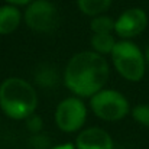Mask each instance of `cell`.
<instances>
[{
	"label": "cell",
	"instance_id": "obj_1",
	"mask_svg": "<svg viewBox=\"0 0 149 149\" xmlns=\"http://www.w3.org/2000/svg\"><path fill=\"white\" fill-rule=\"evenodd\" d=\"M109 80V64L94 51L75 54L64 70V83L78 97H93Z\"/></svg>",
	"mask_w": 149,
	"mask_h": 149
},
{
	"label": "cell",
	"instance_id": "obj_2",
	"mask_svg": "<svg viewBox=\"0 0 149 149\" xmlns=\"http://www.w3.org/2000/svg\"><path fill=\"white\" fill-rule=\"evenodd\" d=\"M36 106V91L33 86L23 78L10 77L0 84V107L10 119L26 120L35 113Z\"/></svg>",
	"mask_w": 149,
	"mask_h": 149
},
{
	"label": "cell",
	"instance_id": "obj_3",
	"mask_svg": "<svg viewBox=\"0 0 149 149\" xmlns=\"http://www.w3.org/2000/svg\"><path fill=\"white\" fill-rule=\"evenodd\" d=\"M111 61L117 72L129 80V81H139L145 75V55L139 49V47L127 39L116 42L111 51Z\"/></svg>",
	"mask_w": 149,
	"mask_h": 149
},
{
	"label": "cell",
	"instance_id": "obj_4",
	"mask_svg": "<svg viewBox=\"0 0 149 149\" xmlns=\"http://www.w3.org/2000/svg\"><path fill=\"white\" fill-rule=\"evenodd\" d=\"M90 106L94 114L106 122H117L127 116L129 101L127 99L110 88H103L90 99Z\"/></svg>",
	"mask_w": 149,
	"mask_h": 149
},
{
	"label": "cell",
	"instance_id": "obj_5",
	"mask_svg": "<svg viewBox=\"0 0 149 149\" xmlns=\"http://www.w3.org/2000/svg\"><path fill=\"white\" fill-rule=\"evenodd\" d=\"M55 123L65 133L78 132L86 123L87 109L78 97L64 99L55 110Z\"/></svg>",
	"mask_w": 149,
	"mask_h": 149
},
{
	"label": "cell",
	"instance_id": "obj_6",
	"mask_svg": "<svg viewBox=\"0 0 149 149\" xmlns=\"http://www.w3.org/2000/svg\"><path fill=\"white\" fill-rule=\"evenodd\" d=\"M28 28L39 33H51L58 25V10L48 0H33L25 12Z\"/></svg>",
	"mask_w": 149,
	"mask_h": 149
},
{
	"label": "cell",
	"instance_id": "obj_7",
	"mask_svg": "<svg viewBox=\"0 0 149 149\" xmlns=\"http://www.w3.org/2000/svg\"><path fill=\"white\" fill-rule=\"evenodd\" d=\"M146 25H148V16L145 10L132 7L125 10L117 17V20L114 22V32L122 39H130L142 33Z\"/></svg>",
	"mask_w": 149,
	"mask_h": 149
},
{
	"label": "cell",
	"instance_id": "obj_8",
	"mask_svg": "<svg viewBox=\"0 0 149 149\" xmlns=\"http://www.w3.org/2000/svg\"><path fill=\"white\" fill-rule=\"evenodd\" d=\"M75 149H114L111 136L101 127H88L78 133Z\"/></svg>",
	"mask_w": 149,
	"mask_h": 149
},
{
	"label": "cell",
	"instance_id": "obj_9",
	"mask_svg": "<svg viewBox=\"0 0 149 149\" xmlns=\"http://www.w3.org/2000/svg\"><path fill=\"white\" fill-rule=\"evenodd\" d=\"M22 20V13L13 4L0 6V35H9L15 32Z\"/></svg>",
	"mask_w": 149,
	"mask_h": 149
},
{
	"label": "cell",
	"instance_id": "obj_10",
	"mask_svg": "<svg viewBox=\"0 0 149 149\" xmlns=\"http://www.w3.org/2000/svg\"><path fill=\"white\" fill-rule=\"evenodd\" d=\"M35 81L38 86L44 87V88H51L55 87L58 83V72L56 68L51 64H44L41 65L36 72H35Z\"/></svg>",
	"mask_w": 149,
	"mask_h": 149
},
{
	"label": "cell",
	"instance_id": "obj_11",
	"mask_svg": "<svg viewBox=\"0 0 149 149\" xmlns=\"http://www.w3.org/2000/svg\"><path fill=\"white\" fill-rule=\"evenodd\" d=\"M77 4L84 15L96 17L110 7L111 0H77Z\"/></svg>",
	"mask_w": 149,
	"mask_h": 149
},
{
	"label": "cell",
	"instance_id": "obj_12",
	"mask_svg": "<svg viewBox=\"0 0 149 149\" xmlns=\"http://www.w3.org/2000/svg\"><path fill=\"white\" fill-rule=\"evenodd\" d=\"M114 45H116V39L113 33H94L91 36V47L94 48V52L100 55L111 54Z\"/></svg>",
	"mask_w": 149,
	"mask_h": 149
},
{
	"label": "cell",
	"instance_id": "obj_13",
	"mask_svg": "<svg viewBox=\"0 0 149 149\" xmlns=\"http://www.w3.org/2000/svg\"><path fill=\"white\" fill-rule=\"evenodd\" d=\"M91 31L94 33H111L114 32V20L109 16H96L91 20Z\"/></svg>",
	"mask_w": 149,
	"mask_h": 149
},
{
	"label": "cell",
	"instance_id": "obj_14",
	"mask_svg": "<svg viewBox=\"0 0 149 149\" xmlns=\"http://www.w3.org/2000/svg\"><path fill=\"white\" fill-rule=\"evenodd\" d=\"M132 116H133V119L138 123L149 127V104H138V106H135L133 110H132Z\"/></svg>",
	"mask_w": 149,
	"mask_h": 149
},
{
	"label": "cell",
	"instance_id": "obj_15",
	"mask_svg": "<svg viewBox=\"0 0 149 149\" xmlns=\"http://www.w3.org/2000/svg\"><path fill=\"white\" fill-rule=\"evenodd\" d=\"M26 127H28V130L32 133V135H36V133H41V130H42V127H44V122H42V119H41V116H38V114H32V116H29L28 119H26Z\"/></svg>",
	"mask_w": 149,
	"mask_h": 149
},
{
	"label": "cell",
	"instance_id": "obj_16",
	"mask_svg": "<svg viewBox=\"0 0 149 149\" xmlns=\"http://www.w3.org/2000/svg\"><path fill=\"white\" fill-rule=\"evenodd\" d=\"M29 145L32 146V149H49L51 141L48 136L42 133H36L32 135V138L29 139Z\"/></svg>",
	"mask_w": 149,
	"mask_h": 149
},
{
	"label": "cell",
	"instance_id": "obj_17",
	"mask_svg": "<svg viewBox=\"0 0 149 149\" xmlns=\"http://www.w3.org/2000/svg\"><path fill=\"white\" fill-rule=\"evenodd\" d=\"M6 1L9 4H13V6H22V4H29L33 0H6Z\"/></svg>",
	"mask_w": 149,
	"mask_h": 149
},
{
	"label": "cell",
	"instance_id": "obj_18",
	"mask_svg": "<svg viewBox=\"0 0 149 149\" xmlns=\"http://www.w3.org/2000/svg\"><path fill=\"white\" fill-rule=\"evenodd\" d=\"M51 149H75V145H72V143H62V145L54 146Z\"/></svg>",
	"mask_w": 149,
	"mask_h": 149
},
{
	"label": "cell",
	"instance_id": "obj_19",
	"mask_svg": "<svg viewBox=\"0 0 149 149\" xmlns=\"http://www.w3.org/2000/svg\"><path fill=\"white\" fill-rule=\"evenodd\" d=\"M143 55H145V61L149 64V45H148V48H146V51H145V54H143Z\"/></svg>",
	"mask_w": 149,
	"mask_h": 149
}]
</instances>
